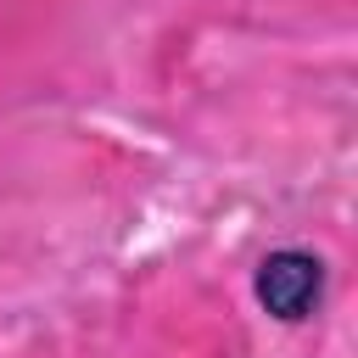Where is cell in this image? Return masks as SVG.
Wrapping results in <instances>:
<instances>
[{
	"label": "cell",
	"instance_id": "obj_1",
	"mask_svg": "<svg viewBox=\"0 0 358 358\" xmlns=\"http://www.w3.org/2000/svg\"><path fill=\"white\" fill-rule=\"evenodd\" d=\"M330 268L313 246H274L252 268V296L274 324H308L324 302Z\"/></svg>",
	"mask_w": 358,
	"mask_h": 358
}]
</instances>
